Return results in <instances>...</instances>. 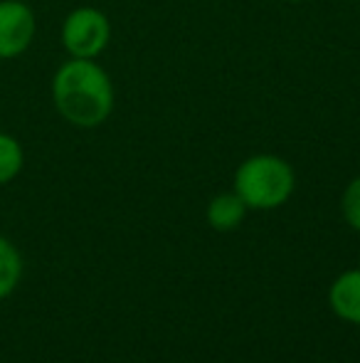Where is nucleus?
Returning <instances> with one entry per match:
<instances>
[{"label":"nucleus","instance_id":"nucleus-1","mask_svg":"<svg viewBox=\"0 0 360 363\" xmlns=\"http://www.w3.org/2000/svg\"><path fill=\"white\" fill-rule=\"evenodd\" d=\"M50 91L57 114L77 129H96L114 111V82L96 60L69 57L57 67Z\"/></svg>","mask_w":360,"mask_h":363},{"label":"nucleus","instance_id":"nucleus-2","mask_svg":"<svg viewBox=\"0 0 360 363\" xmlns=\"http://www.w3.org/2000/svg\"><path fill=\"white\" fill-rule=\"evenodd\" d=\"M294 188L296 173L286 158L277 153H255L237 166L232 191L250 211H274L294 196Z\"/></svg>","mask_w":360,"mask_h":363},{"label":"nucleus","instance_id":"nucleus-3","mask_svg":"<svg viewBox=\"0 0 360 363\" xmlns=\"http://www.w3.org/2000/svg\"><path fill=\"white\" fill-rule=\"evenodd\" d=\"M111 43V23L94 5L74 8L62 23V48L69 57L96 60Z\"/></svg>","mask_w":360,"mask_h":363},{"label":"nucleus","instance_id":"nucleus-4","mask_svg":"<svg viewBox=\"0 0 360 363\" xmlns=\"http://www.w3.org/2000/svg\"><path fill=\"white\" fill-rule=\"evenodd\" d=\"M37 35V15L25 0H0V60H15Z\"/></svg>","mask_w":360,"mask_h":363},{"label":"nucleus","instance_id":"nucleus-5","mask_svg":"<svg viewBox=\"0 0 360 363\" xmlns=\"http://www.w3.org/2000/svg\"><path fill=\"white\" fill-rule=\"evenodd\" d=\"M328 301L338 319L360 326V267L336 277L328 291Z\"/></svg>","mask_w":360,"mask_h":363},{"label":"nucleus","instance_id":"nucleus-6","mask_svg":"<svg viewBox=\"0 0 360 363\" xmlns=\"http://www.w3.org/2000/svg\"><path fill=\"white\" fill-rule=\"evenodd\" d=\"M247 211H250V208L245 206V201H242L235 191H227V193H217V196L207 203L205 218L212 230H217V233H230V230L240 228Z\"/></svg>","mask_w":360,"mask_h":363},{"label":"nucleus","instance_id":"nucleus-7","mask_svg":"<svg viewBox=\"0 0 360 363\" xmlns=\"http://www.w3.org/2000/svg\"><path fill=\"white\" fill-rule=\"evenodd\" d=\"M23 277V259L10 240L0 238V299L10 296Z\"/></svg>","mask_w":360,"mask_h":363},{"label":"nucleus","instance_id":"nucleus-8","mask_svg":"<svg viewBox=\"0 0 360 363\" xmlns=\"http://www.w3.org/2000/svg\"><path fill=\"white\" fill-rule=\"evenodd\" d=\"M25 166V151L15 136L0 131V186L15 181Z\"/></svg>","mask_w":360,"mask_h":363},{"label":"nucleus","instance_id":"nucleus-9","mask_svg":"<svg viewBox=\"0 0 360 363\" xmlns=\"http://www.w3.org/2000/svg\"><path fill=\"white\" fill-rule=\"evenodd\" d=\"M341 213H343V220L348 223V228L360 233V176L353 178L346 186V191H343Z\"/></svg>","mask_w":360,"mask_h":363},{"label":"nucleus","instance_id":"nucleus-10","mask_svg":"<svg viewBox=\"0 0 360 363\" xmlns=\"http://www.w3.org/2000/svg\"><path fill=\"white\" fill-rule=\"evenodd\" d=\"M286 3H294V5H298V3H306V0H286Z\"/></svg>","mask_w":360,"mask_h":363},{"label":"nucleus","instance_id":"nucleus-11","mask_svg":"<svg viewBox=\"0 0 360 363\" xmlns=\"http://www.w3.org/2000/svg\"><path fill=\"white\" fill-rule=\"evenodd\" d=\"M346 3H360V0H346Z\"/></svg>","mask_w":360,"mask_h":363}]
</instances>
